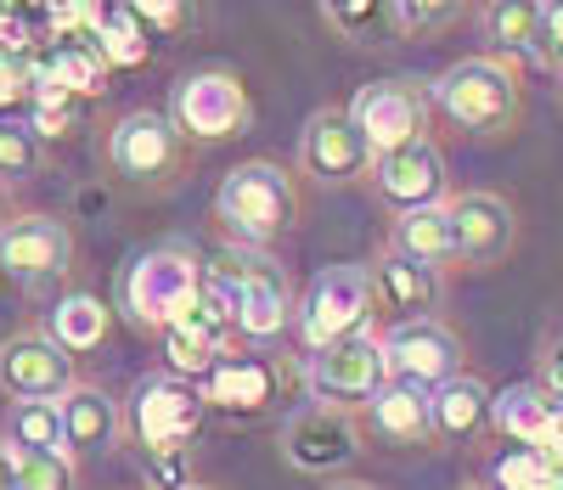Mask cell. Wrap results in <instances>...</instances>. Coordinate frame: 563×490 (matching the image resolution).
Here are the masks:
<instances>
[{
    "instance_id": "1",
    "label": "cell",
    "mask_w": 563,
    "mask_h": 490,
    "mask_svg": "<svg viewBox=\"0 0 563 490\" xmlns=\"http://www.w3.org/2000/svg\"><path fill=\"white\" fill-rule=\"evenodd\" d=\"M299 209H305L299 175L282 170L276 159H249V164L220 175L209 220L220 231V249L271 254V242H282L299 226Z\"/></svg>"
},
{
    "instance_id": "2",
    "label": "cell",
    "mask_w": 563,
    "mask_h": 490,
    "mask_svg": "<svg viewBox=\"0 0 563 490\" xmlns=\"http://www.w3.org/2000/svg\"><path fill=\"white\" fill-rule=\"evenodd\" d=\"M209 282V260H198L192 242H153V249H141L119 265V282H113V311H124V322L135 333H153L164 338L186 305L203 293Z\"/></svg>"
},
{
    "instance_id": "3",
    "label": "cell",
    "mask_w": 563,
    "mask_h": 490,
    "mask_svg": "<svg viewBox=\"0 0 563 490\" xmlns=\"http://www.w3.org/2000/svg\"><path fill=\"white\" fill-rule=\"evenodd\" d=\"M209 287H220L231 300V311H238V338L254 350L276 345V338L299 322V287H294L288 265L271 260V254L220 249L209 260Z\"/></svg>"
},
{
    "instance_id": "4",
    "label": "cell",
    "mask_w": 563,
    "mask_h": 490,
    "mask_svg": "<svg viewBox=\"0 0 563 490\" xmlns=\"http://www.w3.org/2000/svg\"><path fill=\"white\" fill-rule=\"evenodd\" d=\"M434 108L467 130V135H507L525 113V85H519V68L501 63V57H462L451 63L440 79H434Z\"/></svg>"
},
{
    "instance_id": "5",
    "label": "cell",
    "mask_w": 563,
    "mask_h": 490,
    "mask_svg": "<svg viewBox=\"0 0 563 490\" xmlns=\"http://www.w3.org/2000/svg\"><path fill=\"white\" fill-rule=\"evenodd\" d=\"M124 417H130V439L147 457H186L209 417V401H203L198 378H180L164 367V372H147L130 383Z\"/></svg>"
},
{
    "instance_id": "6",
    "label": "cell",
    "mask_w": 563,
    "mask_h": 490,
    "mask_svg": "<svg viewBox=\"0 0 563 490\" xmlns=\"http://www.w3.org/2000/svg\"><path fill=\"white\" fill-rule=\"evenodd\" d=\"M102 153H108V170H113L119 186H130V192H169L186 175V153H192V141L175 130L169 113L130 108V113L113 119Z\"/></svg>"
},
{
    "instance_id": "7",
    "label": "cell",
    "mask_w": 563,
    "mask_h": 490,
    "mask_svg": "<svg viewBox=\"0 0 563 490\" xmlns=\"http://www.w3.org/2000/svg\"><path fill=\"white\" fill-rule=\"evenodd\" d=\"M372 316H378V287H372V271L366 265H327L299 293L294 333H299V345L310 356V350L339 345V338L372 333Z\"/></svg>"
},
{
    "instance_id": "8",
    "label": "cell",
    "mask_w": 563,
    "mask_h": 490,
    "mask_svg": "<svg viewBox=\"0 0 563 490\" xmlns=\"http://www.w3.org/2000/svg\"><path fill=\"white\" fill-rule=\"evenodd\" d=\"M389 383L395 378H389L384 333H355V338H339V345L305 356V389H310V401H321V406L366 412Z\"/></svg>"
},
{
    "instance_id": "9",
    "label": "cell",
    "mask_w": 563,
    "mask_h": 490,
    "mask_svg": "<svg viewBox=\"0 0 563 490\" xmlns=\"http://www.w3.org/2000/svg\"><path fill=\"white\" fill-rule=\"evenodd\" d=\"M175 130L186 141H238L249 135L254 124V102H249V85L231 74V68H192V74H180L175 90H169V108Z\"/></svg>"
},
{
    "instance_id": "10",
    "label": "cell",
    "mask_w": 563,
    "mask_h": 490,
    "mask_svg": "<svg viewBox=\"0 0 563 490\" xmlns=\"http://www.w3.org/2000/svg\"><path fill=\"white\" fill-rule=\"evenodd\" d=\"M361 439H366V423L344 406H321V401H305L299 412L282 417V462L305 479H339L355 457H361Z\"/></svg>"
},
{
    "instance_id": "11",
    "label": "cell",
    "mask_w": 563,
    "mask_h": 490,
    "mask_svg": "<svg viewBox=\"0 0 563 490\" xmlns=\"http://www.w3.org/2000/svg\"><path fill=\"white\" fill-rule=\"evenodd\" d=\"M74 271V226L52 209H18L0 226V276L18 287H52Z\"/></svg>"
},
{
    "instance_id": "12",
    "label": "cell",
    "mask_w": 563,
    "mask_h": 490,
    "mask_svg": "<svg viewBox=\"0 0 563 490\" xmlns=\"http://www.w3.org/2000/svg\"><path fill=\"white\" fill-rule=\"evenodd\" d=\"M238 345H243V338H238V311H231V300L220 287L203 282V293L186 305V316L164 333V367L203 383Z\"/></svg>"
},
{
    "instance_id": "13",
    "label": "cell",
    "mask_w": 563,
    "mask_h": 490,
    "mask_svg": "<svg viewBox=\"0 0 563 490\" xmlns=\"http://www.w3.org/2000/svg\"><path fill=\"white\" fill-rule=\"evenodd\" d=\"M372 153L366 130L355 124L350 108H316L299 130V170L316 181V186H355V181H372Z\"/></svg>"
},
{
    "instance_id": "14",
    "label": "cell",
    "mask_w": 563,
    "mask_h": 490,
    "mask_svg": "<svg viewBox=\"0 0 563 490\" xmlns=\"http://www.w3.org/2000/svg\"><path fill=\"white\" fill-rule=\"evenodd\" d=\"M79 356H68L45 327H18L0 338V395L7 401H63L79 383Z\"/></svg>"
},
{
    "instance_id": "15",
    "label": "cell",
    "mask_w": 563,
    "mask_h": 490,
    "mask_svg": "<svg viewBox=\"0 0 563 490\" xmlns=\"http://www.w3.org/2000/svg\"><path fill=\"white\" fill-rule=\"evenodd\" d=\"M429 108H434V90H422L417 79H372L355 90V124L366 130L372 153H400V146L429 135Z\"/></svg>"
},
{
    "instance_id": "16",
    "label": "cell",
    "mask_w": 563,
    "mask_h": 490,
    "mask_svg": "<svg viewBox=\"0 0 563 490\" xmlns=\"http://www.w3.org/2000/svg\"><path fill=\"white\" fill-rule=\"evenodd\" d=\"M445 186H451L445 153H440L429 135L411 141V146H400V153H384L378 164H372V198H378L395 220H400V215H417V209L451 204Z\"/></svg>"
},
{
    "instance_id": "17",
    "label": "cell",
    "mask_w": 563,
    "mask_h": 490,
    "mask_svg": "<svg viewBox=\"0 0 563 490\" xmlns=\"http://www.w3.org/2000/svg\"><path fill=\"white\" fill-rule=\"evenodd\" d=\"M389 350V378L411 383V389H445L451 378H462V338L434 316V322H395L384 333Z\"/></svg>"
},
{
    "instance_id": "18",
    "label": "cell",
    "mask_w": 563,
    "mask_h": 490,
    "mask_svg": "<svg viewBox=\"0 0 563 490\" xmlns=\"http://www.w3.org/2000/svg\"><path fill=\"white\" fill-rule=\"evenodd\" d=\"M451 231H456V265L485 271V265H501L512 254L519 215L496 192H462V198H451Z\"/></svg>"
},
{
    "instance_id": "19",
    "label": "cell",
    "mask_w": 563,
    "mask_h": 490,
    "mask_svg": "<svg viewBox=\"0 0 563 490\" xmlns=\"http://www.w3.org/2000/svg\"><path fill=\"white\" fill-rule=\"evenodd\" d=\"M276 395H282V367L271 350H254V345H238L203 378L209 412H225V417H260L271 412Z\"/></svg>"
},
{
    "instance_id": "20",
    "label": "cell",
    "mask_w": 563,
    "mask_h": 490,
    "mask_svg": "<svg viewBox=\"0 0 563 490\" xmlns=\"http://www.w3.org/2000/svg\"><path fill=\"white\" fill-rule=\"evenodd\" d=\"M63 439H68V457L85 462V457H113L124 439H130V417H124V401L113 389L79 378L68 395H63Z\"/></svg>"
},
{
    "instance_id": "21",
    "label": "cell",
    "mask_w": 563,
    "mask_h": 490,
    "mask_svg": "<svg viewBox=\"0 0 563 490\" xmlns=\"http://www.w3.org/2000/svg\"><path fill=\"white\" fill-rule=\"evenodd\" d=\"M366 271H372V287H378V311H389L395 322H434V311L445 305V271L440 265H422V260L384 249Z\"/></svg>"
},
{
    "instance_id": "22",
    "label": "cell",
    "mask_w": 563,
    "mask_h": 490,
    "mask_svg": "<svg viewBox=\"0 0 563 490\" xmlns=\"http://www.w3.org/2000/svg\"><path fill=\"white\" fill-rule=\"evenodd\" d=\"M361 417H366V434H372V439H384V446H395V451L440 446V439H434V401H429V389L389 383Z\"/></svg>"
},
{
    "instance_id": "23",
    "label": "cell",
    "mask_w": 563,
    "mask_h": 490,
    "mask_svg": "<svg viewBox=\"0 0 563 490\" xmlns=\"http://www.w3.org/2000/svg\"><path fill=\"white\" fill-rule=\"evenodd\" d=\"M434 439L440 446H467V439L490 434V412H496V389L474 372L451 378L445 389H434Z\"/></svg>"
},
{
    "instance_id": "24",
    "label": "cell",
    "mask_w": 563,
    "mask_h": 490,
    "mask_svg": "<svg viewBox=\"0 0 563 490\" xmlns=\"http://www.w3.org/2000/svg\"><path fill=\"white\" fill-rule=\"evenodd\" d=\"M316 7H321L327 29H333L339 40H350V45H361V52H378V45L406 40L395 0H316Z\"/></svg>"
},
{
    "instance_id": "25",
    "label": "cell",
    "mask_w": 563,
    "mask_h": 490,
    "mask_svg": "<svg viewBox=\"0 0 563 490\" xmlns=\"http://www.w3.org/2000/svg\"><path fill=\"white\" fill-rule=\"evenodd\" d=\"M552 395L541 383H512L496 395V412H490V434H501L507 446H541L547 428H552Z\"/></svg>"
},
{
    "instance_id": "26",
    "label": "cell",
    "mask_w": 563,
    "mask_h": 490,
    "mask_svg": "<svg viewBox=\"0 0 563 490\" xmlns=\"http://www.w3.org/2000/svg\"><path fill=\"white\" fill-rule=\"evenodd\" d=\"M389 249L406 254V260H422V265H456V231H451V204L440 209H417V215H400L395 231H389Z\"/></svg>"
},
{
    "instance_id": "27",
    "label": "cell",
    "mask_w": 563,
    "mask_h": 490,
    "mask_svg": "<svg viewBox=\"0 0 563 490\" xmlns=\"http://www.w3.org/2000/svg\"><path fill=\"white\" fill-rule=\"evenodd\" d=\"M45 333H52L68 356H90V350L108 345V333H113V305H102L97 293H68V300H57V311H52V322H45Z\"/></svg>"
},
{
    "instance_id": "28",
    "label": "cell",
    "mask_w": 563,
    "mask_h": 490,
    "mask_svg": "<svg viewBox=\"0 0 563 490\" xmlns=\"http://www.w3.org/2000/svg\"><path fill=\"white\" fill-rule=\"evenodd\" d=\"M0 446L12 457L23 451H68L63 439V401H7L0 417Z\"/></svg>"
},
{
    "instance_id": "29",
    "label": "cell",
    "mask_w": 563,
    "mask_h": 490,
    "mask_svg": "<svg viewBox=\"0 0 563 490\" xmlns=\"http://www.w3.org/2000/svg\"><path fill=\"white\" fill-rule=\"evenodd\" d=\"M541 7L547 0H485V40L501 63L512 57H536V29H541Z\"/></svg>"
},
{
    "instance_id": "30",
    "label": "cell",
    "mask_w": 563,
    "mask_h": 490,
    "mask_svg": "<svg viewBox=\"0 0 563 490\" xmlns=\"http://www.w3.org/2000/svg\"><path fill=\"white\" fill-rule=\"evenodd\" d=\"M45 170V135L34 124H7L0 119V186H29Z\"/></svg>"
},
{
    "instance_id": "31",
    "label": "cell",
    "mask_w": 563,
    "mask_h": 490,
    "mask_svg": "<svg viewBox=\"0 0 563 490\" xmlns=\"http://www.w3.org/2000/svg\"><path fill=\"white\" fill-rule=\"evenodd\" d=\"M496 490H558V457L541 446H507V457H496L490 468Z\"/></svg>"
},
{
    "instance_id": "32",
    "label": "cell",
    "mask_w": 563,
    "mask_h": 490,
    "mask_svg": "<svg viewBox=\"0 0 563 490\" xmlns=\"http://www.w3.org/2000/svg\"><path fill=\"white\" fill-rule=\"evenodd\" d=\"M400 7V34L406 40H429V34H445L474 0H395Z\"/></svg>"
},
{
    "instance_id": "33",
    "label": "cell",
    "mask_w": 563,
    "mask_h": 490,
    "mask_svg": "<svg viewBox=\"0 0 563 490\" xmlns=\"http://www.w3.org/2000/svg\"><path fill=\"white\" fill-rule=\"evenodd\" d=\"M18 479L23 490H79V462L68 451H23Z\"/></svg>"
},
{
    "instance_id": "34",
    "label": "cell",
    "mask_w": 563,
    "mask_h": 490,
    "mask_svg": "<svg viewBox=\"0 0 563 490\" xmlns=\"http://www.w3.org/2000/svg\"><path fill=\"white\" fill-rule=\"evenodd\" d=\"M141 34H147V29H141V18H135V12H119L113 29H102V45H97V52H102L108 63H135L141 52H147V45H135Z\"/></svg>"
},
{
    "instance_id": "35",
    "label": "cell",
    "mask_w": 563,
    "mask_h": 490,
    "mask_svg": "<svg viewBox=\"0 0 563 490\" xmlns=\"http://www.w3.org/2000/svg\"><path fill=\"white\" fill-rule=\"evenodd\" d=\"M536 63L563 74V0L541 7V29H536Z\"/></svg>"
},
{
    "instance_id": "36",
    "label": "cell",
    "mask_w": 563,
    "mask_h": 490,
    "mask_svg": "<svg viewBox=\"0 0 563 490\" xmlns=\"http://www.w3.org/2000/svg\"><path fill=\"white\" fill-rule=\"evenodd\" d=\"M536 383L552 395V406H563V327H552L536 350Z\"/></svg>"
},
{
    "instance_id": "37",
    "label": "cell",
    "mask_w": 563,
    "mask_h": 490,
    "mask_svg": "<svg viewBox=\"0 0 563 490\" xmlns=\"http://www.w3.org/2000/svg\"><path fill=\"white\" fill-rule=\"evenodd\" d=\"M124 12H135L141 29H180L186 23V0H124Z\"/></svg>"
},
{
    "instance_id": "38",
    "label": "cell",
    "mask_w": 563,
    "mask_h": 490,
    "mask_svg": "<svg viewBox=\"0 0 563 490\" xmlns=\"http://www.w3.org/2000/svg\"><path fill=\"white\" fill-rule=\"evenodd\" d=\"M29 45H34V29H29L18 12L0 7V57H23Z\"/></svg>"
},
{
    "instance_id": "39",
    "label": "cell",
    "mask_w": 563,
    "mask_h": 490,
    "mask_svg": "<svg viewBox=\"0 0 563 490\" xmlns=\"http://www.w3.org/2000/svg\"><path fill=\"white\" fill-rule=\"evenodd\" d=\"M29 85H34V74H29L18 57H0V108L23 102V96H29Z\"/></svg>"
},
{
    "instance_id": "40",
    "label": "cell",
    "mask_w": 563,
    "mask_h": 490,
    "mask_svg": "<svg viewBox=\"0 0 563 490\" xmlns=\"http://www.w3.org/2000/svg\"><path fill=\"white\" fill-rule=\"evenodd\" d=\"M0 490H23V479H18V457L0 446Z\"/></svg>"
},
{
    "instance_id": "41",
    "label": "cell",
    "mask_w": 563,
    "mask_h": 490,
    "mask_svg": "<svg viewBox=\"0 0 563 490\" xmlns=\"http://www.w3.org/2000/svg\"><path fill=\"white\" fill-rule=\"evenodd\" d=\"M327 490H378V484H366V479H327Z\"/></svg>"
},
{
    "instance_id": "42",
    "label": "cell",
    "mask_w": 563,
    "mask_h": 490,
    "mask_svg": "<svg viewBox=\"0 0 563 490\" xmlns=\"http://www.w3.org/2000/svg\"><path fill=\"white\" fill-rule=\"evenodd\" d=\"M462 490H496V484H462Z\"/></svg>"
},
{
    "instance_id": "43",
    "label": "cell",
    "mask_w": 563,
    "mask_h": 490,
    "mask_svg": "<svg viewBox=\"0 0 563 490\" xmlns=\"http://www.w3.org/2000/svg\"><path fill=\"white\" fill-rule=\"evenodd\" d=\"M186 490H220V484H186Z\"/></svg>"
},
{
    "instance_id": "44",
    "label": "cell",
    "mask_w": 563,
    "mask_h": 490,
    "mask_svg": "<svg viewBox=\"0 0 563 490\" xmlns=\"http://www.w3.org/2000/svg\"><path fill=\"white\" fill-rule=\"evenodd\" d=\"M0 226H7V220H0Z\"/></svg>"
},
{
    "instance_id": "45",
    "label": "cell",
    "mask_w": 563,
    "mask_h": 490,
    "mask_svg": "<svg viewBox=\"0 0 563 490\" xmlns=\"http://www.w3.org/2000/svg\"><path fill=\"white\" fill-rule=\"evenodd\" d=\"M558 90H563V85H558Z\"/></svg>"
}]
</instances>
